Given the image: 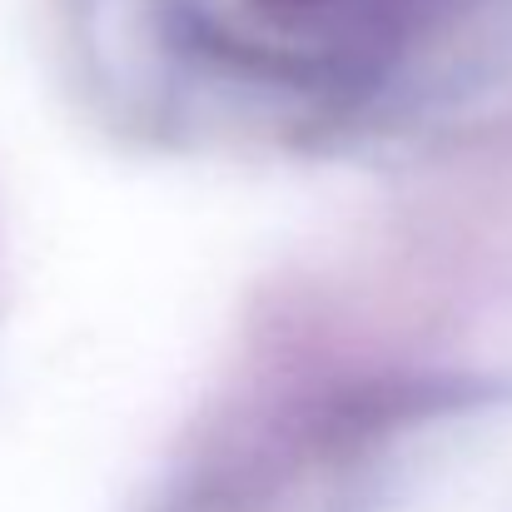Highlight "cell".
<instances>
[{
    "label": "cell",
    "mask_w": 512,
    "mask_h": 512,
    "mask_svg": "<svg viewBox=\"0 0 512 512\" xmlns=\"http://www.w3.org/2000/svg\"><path fill=\"white\" fill-rule=\"evenodd\" d=\"M468 0H150L174 50L259 95L343 100L393 75Z\"/></svg>",
    "instance_id": "obj_1"
}]
</instances>
